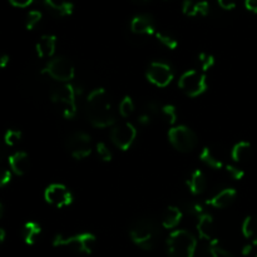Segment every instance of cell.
I'll list each match as a JSON object with an SVG mask.
<instances>
[{
  "label": "cell",
  "instance_id": "cell-26",
  "mask_svg": "<svg viewBox=\"0 0 257 257\" xmlns=\"http://www.w3.org/2000/svg\"><path fill=\"white\" fill-rule=\"evenodd\" d=\"M133 110H135V103H133L132 98L128 97V95H125L124 98H123L122 100H120L119 103V113L122 117L127 118L130 117L131 114L133 113Z\"/></svg>",
  "mask_w": 257,
  "mask_h": 257
},
{
  "label": "cell",
  "instance_id": "cell-28",
  "mask_svg": "<svg viewBox=\"0 0 257 257\" xmlns=\"http://www.w3.org/2000/svg\"><path fill=\"white\" fill-rule=\"evenodd\" d=\"M156 38H157L158 40H160L161 43H162L165 47H167L168 49H176L178 45L177 40L175 39V38L172 37V35H170L168 33H165V32H157L156 33Z\"/></svg>",
  "mask_w": 257,
  "mask_h": 257
},
{
  "label": "cell",
  "instance_id": "cell-5",
  "mask_svg": "<svg viewBox=\"0 0 257 257\" xmlns=\"http://www.w3.org/2000/svg\"><path fill=\"white\" fill-rule=\"evenodd\" d=\"M131 238L143 250H151L155 242L156 226L151 220H138L131 228Z\"/></svg>",
  "mask_w": 257,
  "mask_h": 257
},
{
  "label": "cell",
  "instance_id": "cell-17",
  "mask_svg": "<svg viewBox=\"0 0 257 257\" xmlns=\"http://www.w3.org/2000/svg\"><path fill=\"white\" fill-rule=\"evenodd\" d=\"M236 196H237L236 190H233V188H225L221 192H218L217 195L213 196L212 198L206 201V203L215 208H226L230 205H232Z\"/></svg>",
  "mask_w": 257,
  "mask_h": 257
},
{
  "label": "cell",
  "instance_id": "cell-6",
  "mask_svg": "<svg viewBox=\"0 0 257 257\" xmlns=\"http://www.w3.org/2000/svg\"><path fill=\"white\" fill-rule=\"evenodd\" d=\"M178 85L188 97H198L207 89V77L205 73H200L195 69L187 70L181 75Z\"/></svg>",
  "mask_w": 257,
  "mask_h": 257
},
{
  "label": "cell",
  "instance_id": "cell-4",
  "mask_svg": "<svg viewBox=\"0 0 257 257\" xmlns=\"http://www.w3.org/2000/svg\"><path fill=\"white\" fill-rule=\"evenodd\" d=\"M80 93L77 87L73 84L63 85L62 88H58L55 92H53L52 100L55 104L63 105V115L65 119H72L77 114V103H75V97Z\"/></svg>",
  "mask_w": 257,
  "mask_h": 257
},
{
  "label": "cell",
  "instance_id": "cell-13",
  "mask_svg": "<svg viewBox=\"0 0 257 257\" xmlns=\"http://www.w3.org/2000/svg\"><path fill=\"white\" fill-rule=\"evenodd\" d=\"M197 231L200 237L202 240L207 241L210 245L218 243V240L215 237V223H213V218L208 213H202L201 216H198Z\"/></svg>",
  "mask_w": 257,
  "mask_h": 257
},
{
  "label": "cell",
  "instance_id": "cell-34",
  "mask_svg": "<svg viewBox=\"0 0 257 257\" xmlns=\"http://www.w3.org/2000/svg\"><path fill=\"white\" fill-rule=\"evenodd\" d=\"M226 170H227V172L230 173L231 177H232L233 180H236V181L242 180L243 176H245V172H243V170L236 167V166L228 165V166H226Z\"/></svg>",
  "mask_w": 257,
  "mask_h": 257
},
{
  "label": "cell",
  "instance_id": "cell-18",
  "mask_svg": "<svg viewBox=\"0 0 257 257\" xmlns=\"http://www.w3.org/2000/svg\"><path fill=\"white\" fill-rule=\"evenodd\" d=\"M182 12L187 17H197V15L206 17L208 12H210V4L206 0H201V2L185 0L182 5Z\"/></svg>",
  "mask_w": 257,
  "mask_h": 257
},
{
  "label": "cell",
  "instance_id": "cell-9",
  "mask_svg": "<svg viewBox=\"0 0 257 257\" xmlns=\"http://www.w3.org/2000/svg\"><path fill=\"white\" fill-rule=\"evenodd\" d=\"M90 136L85 132H75L69 136L67 141V147L70 151V155L75 160H84L92 153L90 147Z\"/></svg>",
  "mask_w": 257,
  "mask_h": 257
},
{
  "label": "cell",
  "instance_id": "cell-33",
  "mask_svg": "<svg viewBox=\"0 0 257 257\" xmlns=\"http://www.w3.org/2000/svg\"><path fill=\"white\" fill-rule=\"evenodd\" d=\"M208 250H210V253L212 257H233L232 253H230L227 250H225V248L220 247L218 243H216V245H210Z\"/></svg>",
  "mask_w": 257,
  "mask_h": 257
},
{
  "label": "cell",
  "instance_id": "cell-44",
  "mask_svg": "<svg viewBox=\"0 0 257 257\" xmlns=\"http://www.w3.org/2000/svg\"><path fill=\"white\" fill-rule=\"evenodd\" d=\"M5 155H7V153H5V148H4V146H3V143L0 142V162L4 160Z\"/></svg>",
  "mask_w": 257,
  "mask_h": 257
},
{
  "label": "cell",
  "instance_id": "cell-43",
  "mask_svg": "<svg viewBox=\"0 0 257 257\" xmlns=\"http://www.w3.org/2000/svg\"><path fill=\"white\" fill-rule=\"evenodd\" d=\"M251 250H252V246H251V245H246L245 247H243L242 253H243V255H245V256L250 255V253H251Z\"/></svg>",
  "mask_w": 257,
  "mask_h": 257
},
{
  "label": "cell",
  "instance_id": "cell-15",
  "mask_svg": "<svg viewBox=\"0 0 257 257\" xmlns=\"http://www.w3.org/2000/svg\"><path fill=\"white\" fill-rule=\"evenodd\" d=\"M55 47H57V37L45 34L38 40L35 49H37L38 57L40 59H44V58H52L54 55Z\"/></svg>",
  "mask_w": 257,
  "mask_h": 257
},
{
  "label": "cell",
  "instance_id": "cell-37",
  "mask_svg": "<svg viewBox=\"0 0 257 257\" xmlns=\"http://www.w3.org/2000/svg\"><path fill=\"white\" fill-rule=\"evenodd\" d=\"M34 0H9L10 4L15 8H27L29 7Z\"/></svg>",
  "mask_w": 257,
  "mask_h": 257
},
{
  "label": "cell",
  "instance_id": "cell-42",
  "mask_svg": "<svg viewBox=\"0 0 257 257\" xmlns=\"http://www.w3.org/2000/svg\"><path fill=\"white\" fill-rule=\"evenodd\" d=\"M147 108H148V113H150V114H156V113L158 112V109H160L157 105V103H155V102L148 103Z\"/></svg>",
  "mask_w": 257,
  "mask_h": 257
},
{
  "label": "cell",
  "instance_id": "cell-40",
  "mask_svg": "<svg viewBox=\"0 0 257 257\" xmlns=\"http://www.w3.org/2000/svg\"><path fill=\"white\" fill-rule=\"evenodd\" d=\"M138 122L141 123V124L143 125H147L151 123V114L150 113H143V114H141L140 117H138Z\"/></svg>",
  "mask_w": 257,
  "mask_h": 257
},
{
  "label": "cell",
  "instance_id": "cell-7",
  "mask_svg": "<svg viewBox=\"0 0 257 257\" xmlns=\"http://www.w3.org/2000/svg\"><path fill=\"white\" fill-rule=\"evenodd\" d=\"M168 140L171 145L180 152H190L197 145V136L186 125H176L168 132Z\"/></svg>",
  "mask_w": 257,
  "mask_h": 257
},
{
  "label": "cell",
  "instance_id": "cell-16",
  "mask_svg": "<svg viewBox=\"0 0 257 257\" xmlns=\"http://www.w3.org/2000/svg\"><path fill=\"white\" fill-rule=\"evenodd\" d=\"M9 166L10 170L15 173L17 176H23L29 171L30 161L29 156L25 152H15L9 157Z\"/></svg>",
  "mask_w": 257,
  "mask_h": 257
},
{
  "label": "cell",
  "instance_id": "cell-23",
  "mask_svg": "<svg viewBox=\"0 0 257 257\" xmlns=\"http://www.w3.org/2000/svg\"><path fill=\"white\" fill-rule=\"evenodd\" d=\"M40 232H42V228L38 225L37 222H27L23 227L22 235L23 238H24V242L27 245H34L37 242V238L39 237Z\"/></svg>",
  "mask_w": 257,
  "mask_h": 257
},
{
  "label": "cell",
  "instance_id": "cell-11",
  "mask_svg": "<svg viewBox=\"0 0 257 257\" xmlns=\"http://www.w3.org/2000/svg\"><path fill=\"white\" fill-rule=\"evenodd\" d=\"M147 79L156 87H167L173 79V72L167 63L152 62L147 68Z\"/></svg>",
  "mask_w": 257,
  "mask_h": 257
},
{
  "label": "cell",
  "instance_id": "cell-21",
  "mask_svg": "<svg viewBox=\"0 0 257 257\" xmlns=\"http://www.w3.org/2000/svg\"><path fill=\"white\" fill-rule=\"evenodd\" d=\"M45 4L62 17L72 15L73 10H74V5L69 0H45Z\"/></svg>",
  "mask_w": 257,
  "mask_h": 257
},
{
  "label": "cell",
  "instance_id": "cell-22",
  "mask_svg": "<svg viewBox=\"0 0 257 257\" xmlns=\"http://www.w3.org/2000/svg\"><path fill=\"white\" fill-rule=\"evenodd\" d=\"M251 143L246 142V141H241V142L236 143L231 151V156L235 162H242V161L248 160L251 156Z\"/></svg>",
  "mask_w": 257,
  "mask_h": 257
},
{
  "label": "cell",
  "instance_id": "cell-36",
  "mask_svg": "<svg viewBox=\"0 0 257 257\" xmlns=\"http://www.w3.org/2000/svg\"><path fill=\"white\" fill-rule=\"evenodd\" d=\"M218 5L225 10H232L236 8V0H217Z\"/></svg>",
  "mask_w": 257,
  "mask_h": 257
},
{
  "label": "cell",
  "instance_id": "cell-10",
  "mask_svg": "<svg viewBox=\"0 0 257 257\" xmlns=\"http://www.w3.org/2000/svg\"><path fill=\"white\" fill-rule=\"evenodd\" d=\"M137 137V130L132 123H122V124L115 125L110 132V140L114 143L115 147L122 151L130 150L131 146L135 142Z\"/></svg>",
  "mask_w": 257,
  "mask_h": 257
},
{
  "label": "cell",
  "instance_id": "cell-25",
  "mask_svg": "<svg viewBox=\"0 0 257 257\" xmlns=\"http://www.w3.org/2000/svg\"><path fill=\"white\" fill-rule=\"evenodd\" d=\"M200 158L203 163H206L207 166H210L211 168H215V170H221V168L223 167L222 161H221L220 158H218L217 156L212 152V150L208 147L203 148L202 152H201V155H200Z\"/></svg>",
  "mask_w": 257,
  "mask_h": 257
},
{
  "label": "cell",
  "instance_id": "cell-29",
  "mask_svg": "<svg viewBox=\"0 0 257 257\" xmlns=\"http://www.w3.org/2000/svg\"><path fill=\"white\" fill-rule=\"evenodd\" d=\"M42 20V13L39 10H30L25 18V27L28 30L34 29L35 25Z\"/></svg>",
  "mask_w": 257,
  "mask_h": 257
},
{
  "label": "cell",
  "instance_id": "cell-41",
  "mask_svg": "<svg viewBox=\"0 0 257 257\" xmlns=\"http://www.w3.org/2000/svg\"><path fill=\"white\" fill-rule=\"evenodd\" d=\"M9 64V55L0 53V68H5Z\"/></svg>",
  "mask_w": 257,
  "mask_h": 257
},
{
  "label": "cell",
  "instance_id": "cell-3",
  "mask_svg": "<svg viewBox=\"0 0 257 257\" xmlns=\"http://www.w3.org/2000/svg\"><path fill=\"white\" fill-rule=\"evenodd\" d=\"M95 241H97V238H95L93 233L83 232L70 236H55V238L53 240V245L55 247L64 246V247H69L70 250L75 251L78 253H87V255H89V253H92L93 248H94Z\"/></svg>",
  "mask_w": 257,
  "mask_h": 257
},
{
  "label": "cell",
  "instance_id": "cell-24",
  "mask_svg": "<svg viewBox=\"0 0 257 257\" xmlns=\"http://www.w3.org/2000/svg\"><path fill=\"white\" fill-rule=\"evenodd\" d=\"M242 233L247 240L257 245V216H248L242 223Z\"/></svg>",
  "mask_w": 257,
  "mask_h": 257
},
{
  "label": "cell",
  "instance_id": "cell-1",
  "mask_svg": "<svg viewBox=\"0 0 257 257\" xmlns=\"http://www.w3.org/2000/svg\"><path fill=\"white\" fill-rule=\"evenodd\" d=\"M87 117L95 128H107L114 124V113L105 89L95 88L88 94Z\"/></svg>",
  "mask_w": 257,
  "mask_h": 257
},
{
  "label": "cell",
  "instance_id": "cell-8",
  "mask_svg": "<svg viewBox=\"0 0 257 257\" xmlns=\"http://www.w3.org/2000/svg\"><path fill=\"white\" fill-rule=\"evenodd\" d=\"M42 73L48 74L53 79L64 83L70 82L75 75V70L72 62L64 57H57L50 59L44 69L42 70Z\"/></svg>",
  "mask_w": 257,
  "mask_h": 257
},
{
  "label": "cell",
  "instance_id": "cell-14",
  "mask_svg": "<svg viewBox=\"0 0 257 257\" xmlns=\"http://www.w3.org/2000/svg\"><path fill=\"white\" fill-rule=\"evenodd\" d=\"M131 32L137 35H151L155 33V20L148 14H138L131 20Z\"/></svg>",
  "mask_w": 257,
  "mask_h": 257
},
{
  "label": "cell",
  "instance_id": "cell-27",
  "mask_svg": "<svg viewBox=\"0 0 257 257\" xmlns=\"http://www.w3.org/2000/svg\"><path fill=\"white\" fill-rule=\"evenodd\" d=\"M22 140V132L19 130H8L4 135V143L9 147H14Z\"/></svg>",
  "mask_w": 257,
  "mask_h": 257
},
{
  "label": "cell",
  "instance_id": "cell-2",
  "mask_svg": "<svg viewBox=\"0 0 257 257\" xmlns=\"http://www.w3.org/2000/svg\"><path fill=\"white\" fill-rule=\"evenodd\" d=\"M171 257H193L197 248V240L187 230H175L167 240Z\"/></svg>",
  "mask_w": 257,
  "mask_h": 257
},
{
  "label": "cell",
  "instance_id": "cell-35",
  "mask_svg": "<svg viewBox=\"0 0 257 257\" xmlns=\"http://www.w3.org/2000/svg\"><path fill=\"white\" fill-rule=\"evenodd\" d=\"M12 180V172L5 168H0V187H4Z\"/></svg>",
  "mask_w": 257,
  "mask_h": 257
},
{
  "label": "cell",
  "instance_id": "cell-38",
  "mask_svg": "<svg viewBox=\"0 0 257 257\" xmlns=\"http://www.w3.org/2000/svg\"><path fill=\"white\" fill-rule=\"evenodd\" d=\"M190 211H191V213H193V215H197V216H201L203 213L202 206H201L200 203H197V202L191 203V205H190Z\"/></svg>",
  "mask_w": 257,
  "mask_h": 257
},
{
  "label": "cell",
  "instance_id": "cell-47",
  "mask_svg": "<svg viewBox=\"0 0 257 257\" xmlns=\"http://www.w3.org/2000/svg\"><path fill=\"white\" fill-rule=\"evenodd\" d=\"M141 2H146V0H141Z\"/></svg>",
  "mask_w": 257,
  "mask_h": 257
},
{
  "label": "cell",
  "instance_id": "cell-45",
  "mask_svg": "<svg viewBox=\"0 0 257 257\" xmlns=\"http://www.w3.org/2000/svg\"><path fill=\"white\" fill-rule=\"evenodd\" d=\"M5 236H7V233H5V231L3 230V228H0V245H2V243L4 242Z\"/></svg>",
  "mask_w": 257,
  "mask_h": 257
},
{
  "label": "cell",
  "instance_id": "cell-30",
  "mask_svg": "<svg viewBox=\"0 0 257 257\" xmlns=\"http://www.w3.org/2000/svg\"><path fill=\"white\" fill-rule=\"evenodd\" d=\"M162 113L170 124H175V123L177 122V110H176V108L173 107V105L171 104L163 105Z\"/></svg>",
  "mask_w": 257,
  "mask_h": 257
},
{
  "label": "cell",
  "instance_id": "cell-12",
  "mask_svg": "<svg viewBox=\"0 0 257 257\" xmlns=\"http://www.w3.org/2000/svg\"><path fill=\"white\" fill-rule=\"evenodd\" d=\"M44 198L49 205L57 208H63L72 203L73 195L64 185L53 183V185L48 186L47 190H45Z\"/></svg>",
  "mask_w": 257,
  "mask_h": 257
},
{
  "label": "cell",
  "instance_id": "cell-48",
  "mask_svg": "<svg viewBox=\"0 0 257 257\" xmlns=\"http://www.w3.org/2000/svg\"><path fill=\"white\" fill-rule=\"evenodd\" d=\"M256 257H257V255H256Z\"/></svg>",
  "mask_w": 257,
  "mask_h": 257
},
{
  "label": "cell",
  "instance_id": "cell-31",
  "mask_svg": "<svg viewBox=\"0 0 257 257\" xmlns=\"http://www.w3.org/2000/svg\"><path fill=\"white\" fill-rule=\"evenodd\" d=\"M198 59H200L201 65H202L203 72H207V70L211 69V68L213 67V64H215V57L210 54H206V53H201Z\"/></svg>",
  "mask_w": 257,
  "mask_h": 257
},
{
  "label": "cell",
  "instance_id": "cell-32",
  "mask_svg": "<svg viewBox=\"0 0 257 257\" xmlns=\"http://www.w3.org/2000/svg\"><path fill=\"white\" fill-rule=\"evenodd\" d=\"M97 153L100 157V160L104 161V162H109L112 161V152L109 151V148L107 147V145L103 142L98 143L97 145Z\"/></svg>",
  "mask_w": 257,
  "mask_h": 257
},
{
  "label": "cell",
  "instance_id": "cell-20",
  "mask_svg": "<svg viewBox=\"0 0 257 257\" xmlns=\"http://www.w3.org/2000/svg\"><path fill=\"white\" fill-rule=\"evenodd\" d=\"M181 218H182V212L180 208L170 206L162 215V226L167 230H172L177 227L178 223L181 222Z\"/></svg>",
  "mask_w": 257,
  "mask_h": 257
},
{
  "label": "cell",
  "instance_id": "cell-19",
  "mask_svg": "<svg viewBox=\"0 0 257 257\" xmlns=\"http://www.w3.org/2000/svg\"><path fill=\"white\" fill-rule=\"evenodd\" d=\"M187 186L190 188L191 193L195 196L201 195L205 192L206 187H207V180H206L205 173L201 170H195L191 173L190 178L187 180Z\"/></svg>",
  "mask_w": 257,
  "mask_h": 257
},
{
  "label": "cell",
  "instance_id": "cell-39",
  "mask_svg": "<svg viewBox=\"0 0 257 257\" xmlns=\"http://www.w3.org/2000/svg\"><path fill=\"white\" fill-rule=\"evenodd\" d=\"M245 7L248 12L257 14V0H245Z\"/></svg>",
  "mask_w": 257,
  "mask_h": 257
},
{
  "label": "cell",
  "instance_id": "cell-46",
  "mask_svg": "<svg viewBox=\"0 0 257 257\" xmlns=\"http://www.w3.org/2000/svg\"><path fill=\"white\" fill-rule=\"evenodd\" d=\"M3 215H4V206H3V203L0 202V218L3 217Z\"/></svg>",
  "mask_w": 257,
  "mask_h": 257
}]
</instances>
